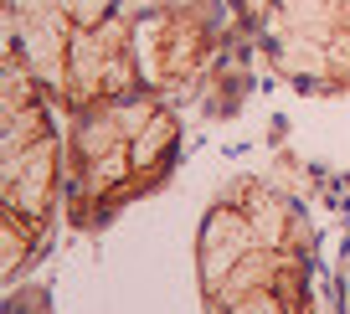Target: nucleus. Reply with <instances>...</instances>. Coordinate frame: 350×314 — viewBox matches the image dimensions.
I'll return each mask as SVG.
<instances>
[{"label":"nucleus","instance_id":"nucleus-5","mask_svg":"<svg viewBox=\"0 0 350 314\" xmlns=\"http://www.w3.org/2000/svg\"><path fill=\"white\" fill-rule=\"evenodd\" d=\"M134 42H139L144 88H154L160 98H206L211 88H227L237 103L247 88L242 57L247 47H258V36L221 0H191V5L139 11Z\"/></svg>","mask_w":350,"mask_h":314},{"label":"nucleus","instance_id":"nucleus-9","mask_svg":"<svg viewBox=\"0 0 350 314\" xmlns=\"http://www.w3.org/2000/svg\"><path fill=\"white\" fill-rule=\"evenodd\" d=\"M124 5L139 16V11H165V5H191V0H124Z\"/></svg>","mask_w":350,"mask_h":314},{"label":"nucleus","instance_id":"nucleus-6","mask_svg":"<svg viewBox=\"0 0 350 314\" xmlns=\"http://www.w3.org/2000/svg\"><path fill=\"white\" fill-rule=\"evenodd\" d=\"M258 47L299 93H350V0H268Z\"/></svg>","mask_w":350,"mask_h":314},{"label":"nucleus","instance_id":"nucleus-7","mask_svg":"<svg viewBox=\"0 0 350 314\" xmlns=\"http://www.w3.org/2000/svg\"><path fill=\"white\" fill-rule=\"evenodd\" d=\"M232 16H237L242 26H247L252 36H262V21H268V0H221Z\"/></svg>","mask_w":350,"mask_h":314},{"label":"nucleus","instance_id":"nucleus-3","mask_svg":"<svg viewBox=\"0 0 350 314\" xmlns=\"http://www.w3.org/2000/svg\"><path fill=\"white\" fill-rule=\"evenodd\" d=\"M139 16L124 0H5V47L46 88L62 119L144 88Z\"/></svg>","mask_w":350,"mask_h":314},{"label":"nucleus","instance_id":"nucleus-4","mask_svg":"<svg viewBox=\"0 0 350 314\" xmlns=\"http://www.w3.org/2000/svg\"><path fill=\"white\" fill-rule=\"evenodd\" d=\"M0 109H5V278L36 263L46 248V232L62 217V129H57V103L46 88L26 73V62L5 47V88H0Z\"/></svg>","mask_w":350,"mask_h":314},{"label":"nucleus","instance_id":"nucleus-8","mask_svg":"<svg viewBox=\"0 0 350 314\" xmlns=\"http://www.w3.org/2000/svg\"><path fill=\"white\" fill-rule=\"evenodd\" d=\"M340 314H350V242H345V263H340Z\"/></svg>","mask_w":350,"mask_h":314},{"label":"nucleus","instance_id":"nucleus-1","mask_svg":"<svg viewBox=\"0 0 350 314\" xmlns=\"http://www.w3.org/2000/svg\"><path fill=\"white\" fill-rule=\"evenodd\" d=\"M196 278L206 314H319L314 227L278 185L232 181L206 206Z\"/></svg>","mask_w":350,"mask_h":314},{"label":"nucleus","instance_id":"nucleus-2","mask_svg":"<svg viewBox=\"0 0 350 314\" xmlns=\"http://www.w3.org/2000/svg\"><path fill=\"white\" fill-rule=\"evenodd\" d=\"M180 155V119L154 88L103 98L62 129V217L93 232L129 201L160 191Z\"/></svg>","mask_w":350,"mask_h":314}]
</instances>
